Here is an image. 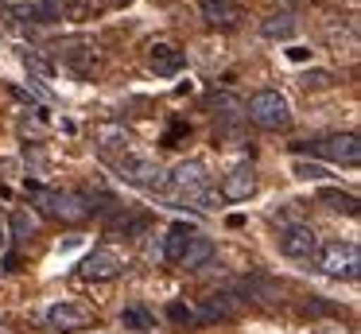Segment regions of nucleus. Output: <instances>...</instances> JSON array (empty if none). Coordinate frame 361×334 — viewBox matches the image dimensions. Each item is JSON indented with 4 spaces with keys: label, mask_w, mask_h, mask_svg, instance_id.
<instances>
[{
    "label": "nucleus",
    "mask_w": 361,
    "mask_h": 334,
    "mask_svg": "<svg viewBox=\"0 0 361 334\" xmlns=\"http://www.w3.org/2000/svg\"><path fill=\"white\" fill-rule=\"evenodd\" d=\"M148 66L156 70L159 78H175L183 66H187V54H183L179 47H171V43H156L152 54H148Z\"/></svg>",
    "instance_id": "nucleus-10"
},
{
    "label": "nucleus",
    "mask_w": 361,
    "mask_h": 334,
    "mask_svg": "<svg viewBox=\"0 0 361 334\" xmlns=\"http://www.w3.org/2000/svg\"><path fill=\"white\" fill-rule=\"evenodd\" d=\"M47 323L55 326V330H82V326L90 323V315L82 307H74V303H55V307L47 311Z\"/></svg>",
    "instance_id": "nucleus-11"
},
{
    "label": "nucleus",
    "mask_w": 361,
    "mask_h": 334,
    "mask_svg": "<svg viewBox=\"0 0 361 334\" xmlns=\"http://www.w3.org/2000/svg\"><path fill=\"white\" fill-rule=\"evenodd\" d=\"M167 318H171V323H179V326H190L198 315L190 307H183V303H171V307H167Z\"/></svg>",
    "instance_id": "nucleus-21"
},
{
    "label": "nucleus",
    "mask_w": 361,
    "mask_h": 334,
    "mask_svg": "<svg viewBox=\"0 0 361 334\" xmlns=\"http://www.w3.org/2000/svg\"><path fill=\"white\" fill-rule=\"evenodd\" d=\"M183 132H190V129H183V124H175V129H171V132H167V136H164V144H167V148H175V140H179Z\"/></svg>",
    "instance_id": "nucleus-26"
},
{
    "label": "nucleus",
    "mask_w": 361,
    "mask_h": 334,
    "mask_svg": "<svg viewBox=\"0 0 361 334\" xmlns=\"http://www.w3.org/2000/svg\"><path fill=\"white\" fill-rule=\"evenodd\" d=\"M117 171L125 183L133 186H144V191H164L167 186V171L159 167L156 160H144V155H117Z\"/></svg>",
    "instance_id": "nucleus-3"
},
{
    "label": "nucleus",
    "mask_w": 361,
    "mask_h": 334,
    "mask_svg": "<svg viewBox=\"0 0 361 334\" xmlns=\"http://www.w3.org/2000/svg\"><path fill=\"white\" fill-rule=\"evenodd\" d=\"M39 202L51 217H59V222H82V217L90 214L86 194H78V191H47V194H39Z\"/></svg>",
    "instance_id": "nucleus-6"
},
{
    "label": "nucleus",
    "mask_w": 361,
    "mask_h": 334,
    "mask_svg": "<svg viewBox=\"0 0 361 334\" xmlns=\"http://www.w3.org/2000/svg\"><path fill=\"white\" fill-rule=\"evenodd\" d=\"M288 4H291V0H288Z\"/></svg>",
    "instance_id": "nucleus-30"
},
{
    "label": "nucleus",
    "mask_w": 361,
    "mask_h": 334,
    "mask_svg": "<svg viewBox=\"0 0 361 334\" xmlns=\"http://www.w3.org/2000/svg\"><path fill=\"white\" fill-rule=\"evenodd\" d=\"M202 16L210 23H237L241 20V4H237V0H202Z\"/></svg>",
    "instance_id": "nucleus-13"
},
{
    "label": "nucleus",
    "mask_w": 361,
    "mask_h": 334,
    "mask_svg": "<svg viewBox=\"0 0 361 334\" xmlns=\"http://www.w3.org/2000/svg\"><path fill=\"white\" fill-rule=\"evenodd\" d=\"M280 253L291 261H311L319 253V237L311 225H288V229H280Z\"/></svg>",
    "instance_id": "nucleus-7"
},
{
    "label": "nucleus",
    "mask_w": 361,
    "mask_h": 334,
    "mask_svg": "<svg viewBox=\"0 0 361 334\" xmlns=\"http://www.w3.org/2000/svg\"><path fill=\"white\" fill-rule=\"evenodd\" d=\"M12 237L16 241H32L35 237V217L27 214V210H16V214H12Z\"/></svg>",
    "instance_id": "nucleus-18"
},
{
    "label": "nucleus",
    "mask_w": 361,
    "mask_h": 334,
    "mask_svg": "<svg viewBox=\"0 0 361 334\" xmlns=\"http://www.w3.org/2000/svg\"><path fill=\"white\" fill-rule=\"evenodd\" d=\"M330 311H334L330 303H319V299H311V303H307V315H330Z\"/></svg>",
    "instance_id": "nucleus-24"
},
{
    "label": "nucleus",
    "mask_w": 361,
    "mask_h": 334,
    "mask_svg": "<svg viewBox=\"0 0 361 334\" xmlns=\"http://www.w3.org/2000/svg\"><path fill=\"white\" fill-rule=\"evenodd\" d=\"M245 113H249L252 124H260V129H268V132H280V129L291 124V109H288V101H283L276 90L252 93L249 105H245Z\"/></svg>",
    "instance_id": "nucleus-2"
},
{
    "label": "nucleus",
    "mask_w": 361,
    "mask_h": 334,
    "mask_svg": "<svg viewBox=\"0 0 361 334\" xmlns=\"http://www.w3.org/2000/svg\"><path fill=\"white\" fill-rule=\"evenodd\" d=\"M319 268L326 272V276H334V280H357V272H361V249L353 245V241H334V245H326L322 249V256H319Z\"/></svg>",
    "instance_id": "nucleus-5"
},
{
    "label": "nucleus",
    "mask_w": 361,
    "mask_h": 334,
    "mask_svg": "<svg viewBox=\"0 0 361 334\" xmlns=\"http://www.w3.org/2000/svg\"><path fill=\"white\" fill-rule=\"evenodd\" d=\"M121 323L128 326V330H148L152 326V315L144 307H128V311H121Z\"/></svg>",
    "instance_id": "nucleus-20"
},
{
    "label": "nucleus",
    "mask_w": 361,
    "mask_h": 334,
    "mask_svg": "<svg viewBox=\"0 0 361 334\" xmlns=\"http://www.w3.org/2000/svg\"><path fill=\"white\" fill-rule=\"evenodd\" d=\"M167 183H171V191L179 194V198L195 202L198 210H214V194H210V175H206V163L198 160H183L179 167L167 175Z\"/></svg>",
    "instance_id": "nucleus-1"
},
{
    "label": "nucleus",
    "mask_w": 361,
    "mask_h": 334,
    "mask_svg": "<svg viewBox=\"0 0 361 334\" xmlns=\"http://www.w3.org/2000/svg\"><path fill=\"white\" fill-rule=\"evenodd\" d=\"M237 303H241V299H229V295H210V299L202 303V311H198V315H202V318H233L237 315Z\"/></svg>",
    "instance_id": "nucleus-15"
},
{
    "label": "nucleus",
    "mask_w": 361,
    "mask_h": 334,
    "mask_svg": "<svg viewBox=\"0 0 361 334\" xmlns=\"http://www.w3.org/2000/svg\"><path fill=\"white\" fill-rule=\"evenodd\" d=\"M303 85H314V90H322V85H330V74H322V70H314V74H307Z\"/></svg>",
    "instance_id": "nucleus-23"
},
{
    "label": "nucleus",
    "mask_w": 361,
    "mask_h": 334,
    "mask_svg": "<svg viewBox=\"0 0 361 334\" xmlns=\"http://www.w3.org/2000/svg\"><path fill=\"white\" fill-rule=\"evenodd\" d=\"M4 268H8V272H16V268H20V256H16V253H12V256H4Z\"/></svg>",
    "instance_id": "nucleus-28"
},
{
    "label": "nucleus",
    "mask_w": 361,
    "mask_h": 334,
    "mask_svg": "<svg viewBox=\"0 0 361 334\" xmlns=\"http://www.w3.org/2000/svg\"><path fill=\"white\" fill-rule=\"evenodd\" d=\"M288 59H291V62H307V59H311V51H307V47H291Z\"/></svg>",
    "instance_id": "nucleus-25"
},
{
    "label": "nucleus",
    "mask_w": 361,
    "mask_h": 334,
    "mask_svg": "<svg viewBox=\"0 0 361 334\" xmlns=\"http://www.w3.org/2000/svg\"><path fill=\"white\" fill-rule=\"evenodd\" d=\"M295 148H299V152H319L322 160L345 163V167L361 163V140L353 136V132H334V136H326V140H314V144H295Z\"/></svg>",
    "instance_id": "nucleus-4"
},
{
    "label": "nucleus",
    "mask_w": 361,
    "mask_h": 334,
    "mask_svg": "<svg viewBox=\"0 0 361 334\" xmlns=\"http://www.w3.org/2000/svg\"><path fill=\"white\" fill-rule=\"evenodd\" d=\"M195 233L198 229L190 222H175L171 229H167V237H164V256H167V261H179V253L187 249V241L195 237Z\"/></svg>",
    "instance_id": "nucleus-14"
},
{
    "label": "nucleus",
    "mask_w": 361,
    "mask_h": 334,
    "mask_svg": "<svg viewBox=\"0 0 361 334\" xmlns=\"http://www.w3.org/2000/svg\"><path fill=\"white\" fill-rule=\"evenodd\" d=\"M210 256H214V241L206 237V233H195V237L187 241V249L179 253V264H183L187 272H195V268H202Z\"/></svg>",
    "instance_id": "nucleus-12"
},
{
    "label": "nucleus",
    "mask_w": 361,
    "mask_h": 334,
    "mask_svg": "<svg viewBox=\"0 0 361 334\" xmlns=\"http://www.w3.org/2000/svg\"><path fill=\"white\" fill-rule=\"evenodd\" d=\"M260 31H264L268 39H291L295 35V16H268V20L260 23Z\"/></svg>",
    "instance_id": "nucleus-16"
},
{
    "label": "nucleus",
    "mask_w": 361,
    "mask_h": 334,
    "mask_svg": "<svg viewBox=\"0 0 361 334\" xmlns=\"http://www.w3.org/2000/svg\"><path fill=\"white\" fill-rule=\"evenodd\" d=\"M117 4H128V0H117Z\"/></svg>",
    "instance_id": "nucleus-29"
},
{
    "label": "nucleus",
    "mask_w": 361,
    "mask_h": 334,
    "mask_svg": "<svg viewBox=\"0 0 361 334\" xmlns=\"http://www.w3.org/2000/svg\"><path fill=\"white\" fill-rule=\"evenodd\" d=\"M148 256H152V261H167V256H164V241H152V245H148Z\"/></svg>",
    "instance_id": "nucleus-27"
},
{
    "label": "nucleus",
    "mask_w": 361,
    "mask_h": 334,
    "mask_svg": "<svg viewBox=\"0 0 361 334\" xmlns=\"http://www.w3.org/2000/svg\"><path fill=\"white\" fill-rule=\"evenodd\" d=\"M295 175H299V179H319V175H326V171H322V167H314V163H299V167H295Z\"/></svg>",
    "instance_id": "nucleus-22"
},
{
    "label": "nucleus",
    "mask_w": 361,
    "mask_h": 334,
    "mask_svg": "<svg viewBox=\"0 0 361 334\" xmlns=\"http://www.w3.org/2000/svg\"><path fill=\"white\" fill-rule=\"evenodd\" d=\"M121 144H128L125 129H102L97 132V148H102L105 155H113V148H121Z\"/></svg>",
    "instance_id": "nucleus-19"
},
{
    "label": "nucleus",
    "mask_w": 361,
    "mask_h": 334,
    "mask_svg": "<svg viewBox=\"0 0 361 334\" xmlns=\"http://www.w3.org/2000/svg\"><path fill=\"white\" fill-rule=\"evenodd\" d=\"M121 268H125V261H121L117 249H94V253L78 264V272L86 280H113V276H121Z\"/></svg>",
    "instance_id": "nucleus-8"
},
{
    "label": "nucleus",
    "mask_w": 361,
    "mask_h": 334,
    "mask_svg": "<svg viewBox=\"0 0 361 334\" xmlns=\"http://www.w3.org/2000/svg\"><path fill=\"white\" fill-rule=\"evenodd\" d=\"M257 194V171L252 167H233L226 179H221V198H229V202H245V198H252Z\"/></svg>",
    "instance_id": "nucleus-9"
},
{
    "label": "nucleus",
    "mask_w": 361,
    "mask_h": 334,
    "mask_svg": "<svg viewBox=\"0 0 361 334\" xmlns=\"http://www.w3.org/2000/svg\"><path fill=\"white\" fill-rule=\"evenodd\" d=\"M322 202H330V210H342V214H357V198H353L350 191H334V186H326V191H319Z\"/></svg>",
    "instance_id": "nucleus-17"
}]
</instances>
